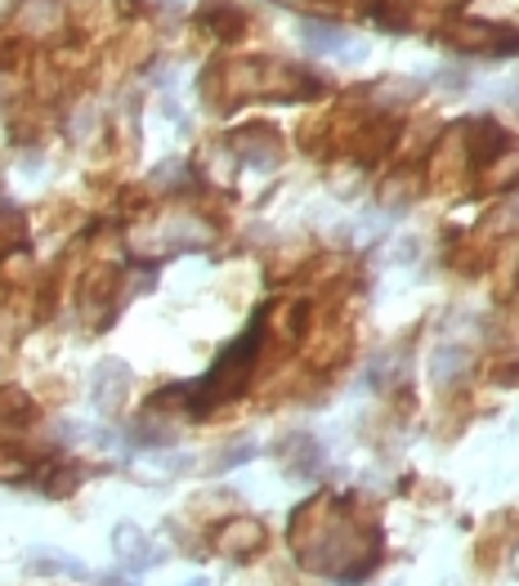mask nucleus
<instances>
[{
  "mask_svg": "<svg viewBox=\"0 0 519 586\" xmlns=\"http://www.w3.org/2000/svg\"><path fill=\"white\" fill-rule=\"evenodd\" d=\"M112 546L121 551V568L125 573H140V568H148L157 555H153V542L135 529V524H121L117 533H112Z\"/></svg>",
  "mask_w": 519,
  "mask_h": 586,
  "instance_id": "obj_4",
  "label": "nucleus"
},
{
  "mask_svg": "<svg viewBox=\"0 0 519 586\" xmlns=\"http://www.w3.org/2000/svg\"><path fill=\"white\" fill-rule=\"evenodd\" d=\"M108 586H135V582H112V577H108Z\"/></svg>",
  "mask_w": 519,
  "mask_h": 586,
  "instance_id": "obj_11",
  "label": "nucleus"
},
{
  "mask_svg": "<svg viewBox=\"0 0 519 586\" xmlns=\"http://www.w3.org/2000/svg\"><path fill=\"white\" fill-rule=\"evenodd\" d=\"M510 568H515V577H519V551H515V560H510Z\"/></svg>",
  "mask_w": 519,
  "mask_h": 586,
  "instance_id": "obj_10",
  "label": "nucleus"
},
{
  "mask_svg": "<svg viewBox=\"0 0 519 586\" xmlns=\"http://www.w3.org/2000/svg\"><path fill=\"white\" fill-rule=\"evenodd\" d=\"M233 148L251 166H274L278 162V140L269 135V130H246V135H233Z\"/></svg>",
  "mask_w": 519,
  "mask_h": 586,
  "instance_id": "obj_6",
  "label": "nucleus"
},
{
  "mask_svg": "<svg viewBox=\"0 0 519 586\" xmlns=\"http://www.w3.org/2000/svg\"><path fill=\"white\" fill-rule=\"evenodd\" d=\"M439 41L462 54H488V58H506L510 49H519V36L488 19H457L452 27L439 32Z\"/></svg>",
  "mask_w": 519,
  "mask_h": 586,
  "instance_id": "obj_1",
  "label": "nucleus"
},
{
  "mask_svg": "<svg viewBox=\"0 0 519 586\" xmlns=\"http://www.w3.org/2000/svg\"><path fill=\"white\" fill-rule=\"evenodd\" d=\"M184 586H207V582H202V577H198V582H184Z\"/></svg>",
  "mask_w": 519,
  "mask_h": 586,
  "instance_id": "obj_12",
  "label": "nucleus"
},
{
  "mask_svg": "<svg viewBox=\"0 0 519 586\" xmlns=\"http://www.w3.org/2000/svg\"><path fill=\"white\" fill-rule=\"evenodd\" d=\"M108 389H112V395H121V389H125V367L121 363H103L95 372V403L99 408H108Z\"/></svg>",
  "mask_w": 519,
  "mask_h": 586,
  "instance_id": "obj_7",
  "label": "nucleus"
},
{
  "mask_svg": "<svg viewBox=\"0 0 519 586\" xmlns=\"http://www.w3.org/2000/svg\"><path fill=\"white\" fill-rule=\"evenodd\" d=\"M27 568H36V573H77V577H86V564L68 560L63 551H36V560H27Z\"/></svg>",
  "mask_w": 519,
  "mask_h": 586,
  "instance_id": "obj_8",
  "label": "nucleus"
},
{
  "mask_svg": "<svg viewBox=\"0 0 519 586\" xmlns=\"http://www.w3.org/2000/svg\"><path fill=\"white\" fill-rule=\"evenodd\" d=\"M466 363H471V354H466V350H457V345H443V350L434 354V380H439V385L457 380V376H452V372H462Z\"/></svg>",
  "mask_w": 519,
  "mask_h": 586,
  "instance_id": "obj_9",
  "label": "nucleus"
},
{
  "mask_svg": "<svg viewBox=\"0 0 519 586\" xmlns=\"http://www.w3.org/2000/svg\"><path fill=\"white\" fill-rule=\"evenodd\" d=\"M300 36L313 54H336V49H350V32L328 23V19H300Z\"/></svg>",
  "mask_w": 519,
  "mask_h": 586,
  "instance_id": "obj_5",
  "label": "nucleus"
},
{
  "mask_svg": "<svg viewBox=\"0 0 519 586\" xmlns=\"http://www.w3.org/2000/svg\"><path fill=\"white\" fill-rule=\"evenodd\" d=\"M466 148H471L475 166H493L510 148V135H506V125H497V121H471L466 125Z\"/></svg>",
  "mask_w": 519,
  "mask_h": 586,
  "instance_id": "obj_2",
  "label": "nucleus"
},
{
  "mask_svg": "<svg viewBox=\"0 0 519 586\" xmlns=\"http://www.w3.org/2000/svg\"><path fill=\"white\" fill-rule=\"evenodd\" d=\"M198 23L220 41H238L246 32V14L233 5V0H207V5L198 10Z\"/></svg>",
  "mask_w": 519,
  "mask_h": 586,
  "instance_id": "obj_3",
  "label": "nucleus"
}]
</instances>
